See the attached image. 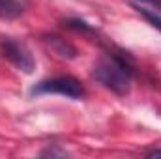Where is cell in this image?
<instances>
[{
	"label": "cell",
	"instance_id": "cell-2",
	"mask_svg": "<svg viewBox=\"0 0 161 159\" xmlns=\"http://www.w3.org/2000/svg\"><path fill=\"white\" fill-rule=\"evenodd\" d=\"M30 94L32 96L58 94V96H64V97H69V99H82L84 97V86L75 77L62 75V77H53V79L40 80L36 86H32Z\"/></svg>",
	"mask_w": 161,
	"mask_h": 159
},
{
	"label": "cell",
	"instance_id": "cell-6",
	"mask_svg": "<svg viewBox=\"0 0 161 159\" xmlns=\"http://www.w3.org/2000/svg\"><path fill=\"white\" fill-rule=\"evenodd\" d=\"M135 9H137V11H139L154 28H158V30L161 32V15L156 11V9H144V8H141V6H135Z\"/></svg>",
	"mask_w": 161,
	"mask_h": 159
},
{
	"label": "cell",
	"instance_id": "cell-5",
	"mask_svg": "<svg viewBox=\"0 0 161 159\" xmlns=\"http://www.w3.org/2000/svg\"><path fill=\"white\" fill-rule=\"evenodd\" d=\"M45 41L49 43L51 51L56 52V54L62 56V58H75V54H77V51H75L73 45H69L66 40H62V38H58V36H51V38H47Z\"/></svg>",
	"mask_w": 161,
	"mask_h": 159
},
{
	"label": "cell",
	"instance_id": "cell-1",
	"mask_svg": "<svg viewBox=\"0 0 161 159\" xmlns=\"http://www.w3.org/2000/svg\"><path fill=\"white\" fill-rule=\"evenodd\" d=\"M92 77L99 84H103L107 90L114 92L116 96H125L131 86L133 69L125 56L111 52V54H103L94 64Z\"/></svg>",
	"mask_w": 161,
	"mask_h": 159
},
{
	"label": "cell",
	"instance_id": "cell-4",
	"mask_svg": "<svg viewBox=\"0 0 161 159\" xmlns=\"http://www.w3.org/2000/svg\"><path fill=\"white\" fill-rule=\"evenodd\" d=\"M23 11H25L23 0H0V19L11 21L23 15Z\"/></svg>",
	"mask_w": 161,
	"mask_h": 159
},
{
	"label": "cell",
	"instance_id": "cell-7",
	"mask_svg": "<svg viewBox=\"0 0 161 159\" xmlns=\"http://www.w3.org/2000/svg\"><path fill=\"white\" fill-rule=\"evenodd\" d=\"M137 2L148 4V6H152L154 9H158V11H161V0H137Z\"/></svg>",
	"mask_w": 161,
	"mask_h": 159
},
{
	"label": "cell",
	"instance_id": "cell-3",
	"mask_svg": "<svg viewBox=\"0 0 161 159\" xmlns=\"http://www.w3.org/2000/svg\"><path fill=\"white\" fill-rule=\"evenodd\" d=\"M0 54L6 60H9L23 73H32L36 68V62H34L30 49L23 41L15 40V38H2L0 40Z\"/></svg>",
	"mask_w": 161,
	"mask_h": 159
},
{
	"label": "cell",
	"instance_id": "cell-8",
	"mask_svg": "<svg viewBox=\"0 0 161 159\" xmlns=\"http://www.w3.org/2000/svg\"><path fill=\"white\" fill-rule=\"evenodd\" d=\"M156 156H161V150H152V152L148 154V157H156Z\"/></svg>",
	"mask_w": 161,
	"mask_h": 159
}]
</instances>
